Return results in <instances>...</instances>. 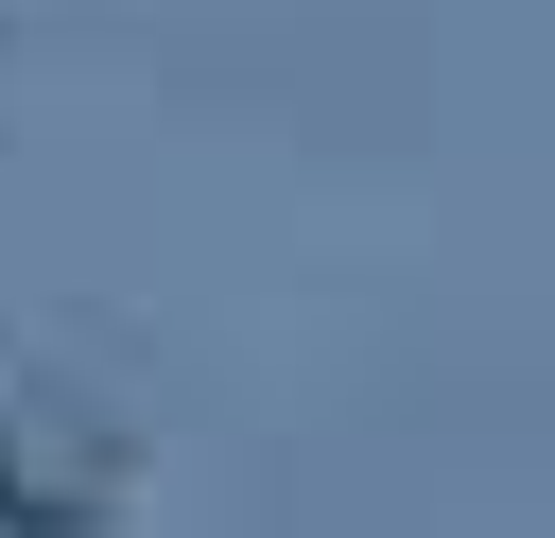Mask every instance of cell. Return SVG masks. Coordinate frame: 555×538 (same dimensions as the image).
Segmentation results:
<instances>
[]
</instances>
